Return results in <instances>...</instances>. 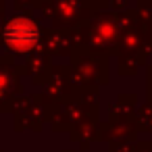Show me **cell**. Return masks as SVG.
I'll return each mask as SVG.
<instances>
[{
    "label": "cell",
    "instance_id": "1",
    "mask_svg": "<svg viewBox=\"0 0 152 152\" xmlns=\"http://www.w3.org/2000/svg\"><path fill=\"white\" fill-rule=\"evenodd\" d=\"M7 36H9V42H11V44L23 46V48H25V46H31V44L36 42V38H38L36 27H34L29 21H23V19L15 21V23L9 27Z\"/></svg>",
    "mask_w": 152,
    "mask_h": 152
}]
</instances>
